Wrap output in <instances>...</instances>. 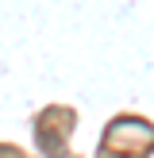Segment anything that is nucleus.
<instances>
[{
    "mask_svg": "<svg viewBox=\"0 0 154 158\" xmlns=\"http://www.w3.org/2000/svg\"><path fill=\"white\" fill-rule=\"evenodd\" d=\"M38 147H43V151H50L54 158H62V139H58V131L46 127V123L38 127Z\"/></svg>",
    "mask_w": 154,
    "mask_h": 158,
    "instance_id": "obj_1",
    "label": "nucleus"
}]
</instances>
